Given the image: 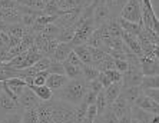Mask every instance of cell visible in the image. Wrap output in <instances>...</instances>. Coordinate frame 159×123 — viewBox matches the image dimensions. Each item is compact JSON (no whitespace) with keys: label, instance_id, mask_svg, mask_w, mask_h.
I'll list each match as a JSON object with an SVG mask.
<instances>
[{"label":"cell","instance_id":"22","mask_svg":"<svg viewBox=\"0 0 159 123\" xmlns=\"http://www.w3.org/2000/svg\"><path fill=\"white\" fill-rule=\"evenodd\" d=\"M119 23H120V27H122L123 32H128V33L133 34V36H138L141 33L142 29V23H133V22H128V20H123L119 17Z\"/></svg>","mask_w":159,"mask_h":123},{"label":"cell","instance_id":"31","mask_svg":"<svg viewBox=\"0 0 159 123\" xmlns=\"http://www.w3.org/2000/svg\"><path fill=\"white\" fill-rule=\"evenodd\" d=\"M89 50H90V56H92V66L93 67L96 66L100 60L106 56V52L102 50V49H99V47H92V46H89Z\"/></svg>","mask_w":159,"mask_h":123},{"label":"cell","instance_id":"20","mask_svg":"<svg viewBox=\"0 0 159 123\" xmlns=\"http://www.w3.org/2000/svg\"><path fill=\"white\" fill-rule=\"evenodd\" d=\"M102 2L107 6L112 17H119L120 10H122V7L125 6V3L128 2V0H102Z\"/></svg>","mask_w":159,"mask_h":123},{"label":"cell","instance_id":"50","mask_svg":"<svg viewBox=\"0 0 159 123\" xmlns=\"http://www.w3.org/2000/svg\"><path fill=\"white\" fill-rule=\"evenodd\" d=\"M92 123H102V120H100L99 116H96V117H95V119L92 120Z\"/></svg>","mask_w":159,"mask_h":123},{"label":"cell","instance_id":"16","mask_svg":"<svg viewBox=\"0 0 159 123\" xmlns=\"http://www.w3.org/2000/svg\"><path fill=\"white\" fill-rule=\"evenodd\" d=\"M30 89L34 92V94L37 96V99L40 102H46V100H50L53 97V92L49 89L46 85H42V86H34V85H30L27 86Z\"/></svg>","mask_w":159,"mask_h":123},{"label":"cell","instance_id":"43","mask_svg":"<svg viewBox=\"0 0 159 123\" xmlns=\"http://www.w3.org/2000/svg\"><path fill=\"white\" fill-rule=\"evenodd\" d=\"M128 67H129V63H128V60H123V59H115V69L120 73L128 70Z\"/></svg>","mask_w":159,"mask_h":123},{"label":"cell","instance_id":"11","mask_svg":"<svg viewBox=\"0 0 159 123\" xmlns=\"http://www.w3.org/2000/svg\"><path fill=\"white\" fill-rule=\"evenodd\" d=\"M72 50H73V46H72L70 42H67V43L59 42V45H57V47H56L55 53H53V56L50 57V59L62 63V62H65V59L69 56V53H70Z\"/></svg>","mask_w":159,"mask_h":123},{"label":"cell","instance_id":"42","mask_svg":"<svg viewBox=\"0 0 159 123\" xmlns=\"http://www.w3.org/2000/svg\"><path fill=\"white\" fill-rule=\"evenodd\" d=\"M142 93L145 94V96H148L149 99H152V100L155 102H159V89H145L142 90Z\"/></svg>","mask_w":159,"mask_h":123},{"label":"cell","instance_id":"9","mask_svg":"<svg viewBox=\"0 0 159 123\" xmlns=\"http://www.w3.org/2000/svg\"><path fill=\"white\" fill-rule=\"evenodd\" d=\"M16 110H19L17 102H15L13 99H10L7 94L4 93V92H2V93H0V116L16 112ZM19 112H20V110H19Z\"/></svg>","mask_w":159,"mask_h":123},{"label":"cell","instance_id":"39","mask_svg":"<svg viewBox=\"0 0 159 123\" xmlns=\"http://www.w3.org/2000/svg\"><path fill=\"white\" fill-rule=\"evenodd\" d=\"M62 63H67V64H73V66H83V63H82L80 60H79V57L75 55V52L72 50L70 53H69V56L65 59V62H62Z\"/></svg>","mask_w":159,"mask_h":123},{"label":"cell","instance_id":"48","mask_svg":"<svg viewBox=\"0 0 159 123\" xmlns=\"http://www.w3.org/2000/svg\"><path fill=\"white\" fill-rule=\"evenodd\" d=\"M151 3H152V6H153V10H155V13L158 11V3H159V0H151ZM158 15V13H156Z\"/></svg>","mask_w":159,"mask_h":123},{"label":"cell","instance_id":"36","mask_svg":"<svg viewBox=\"0 0 159 123\" xmlns=\"http://www.w3.org/2000/svg\"><path fill=\"white\" fill-rule=\"evenodd\" d=\"M50 62H52V59L50 57H46V56H43V57H40V59L37 60L36 63L33 64V67L36 69L37 72H42V70H46L49 67V64H50Z\"/></svg>","mask_w":159,"mask_h":123},{"label":"cell","instance_id":"25","mask_svg":"<svg viewBox=\"0 0 159 123\" xmlns=\"http://www.w3.org/2000/svg\"><path fill=\"white\" fill-rule=\"evenodd\" d=\"M98 76H99V70L96 67H93L92 64H83L82 66V79L83 80L90 82V80H95Z\"/></svg>","mask_w":159,"mask_h":123},{"label":"cell","instance_id":"33","mask_svg":"<svg viewBox=\"0 0 159 123\" xmlns=\"http://www.w3.org/2000/svg\"><path fill=\"white\" fill-rule=\"evenodd\" d=\"M100 117V120H102V123H118V116L115 115V113L111 110V108L107 106L106 109H105L103 112L100 113V115H98Z\"/></svg>","mask_w":159,"mask_h":123},{"label":"cell","instance_id":"27","mask_svg":"<svg viewBox=\"0 0 159 123\" xmlns=\"http://www.w3.org/2000/svg\"><path fill=\"white\" fill-rule=\"evenodd\" d=\"M75 30H76V27H75V26L63 27V29H60V33L57 34L56 40H57V42H63V43L72 42V39H73V36H75Z\"/></svg>","mask_w":159,"mask_h":123},{"label":"cell","instance_id":"21","mask_svg":"<svg viewBox=\"0 0 159 123\" xmlns=\"http://www.w3.org/2000/svg\"><path fill=\"white\" fill-rule=\"evenodd\" d=\"M130 116H132L135 120H138L139 123H149L151 122L152 115L148 113L143 109H139L136 106H130Z\"/></svg>","mask_w":159,"mask_h":123},{"label":"cell","instance_id":"4","mask_svg":"<svg viewBox=\"0 0 159 123\" xmlns=\"http://www.w3.org/2000/svg\"><path fill=\"white\" fill-rule=\"evenodd\" d=\"M142 70H141V63L139 64H132L129 63L128 70L122 73V80L120 85L122 87H129V86H139L142 82Z\"/></svg>","mask_w":159,"mask_h":123},{"label":"cell","instance_id":"17","mask_svg":"<svg viewBox=\"0 0 159 123\" xmlns=\"http://www.w3.org/2000/svg\"><path fill=\"white\" fill-rule=\"evenodd\" d=\"M75 55L79 57L83 64H92V56H90V50H89L88 45H79L73 47Z\"/></svg>","mask_w":159,"mask_h":123},{"label":"cell","instance_id":"6","mask_svg":"<svg viewBox=\"0 0 159 123\" xmlns=\"http://www.w3.org/2000/svg\"><path fill=\"white\" fill-rule=\"evenodd\" d=\"M111 19H112V15L109 11V9H107V6L102 0H99L96 3V6H95V9H93V15H92V20L95 27H99L100 24L107 23Z\"/></svg>","mask_w":159,"mask_h":123},{"label":"cell","instance_id":"2","mask_svg":"<svg viewBox=\"0 0 159 123\" xmlns=\"http://www.w3.org/2000/svg\"><path fill=\"white\" fill-rule=\"evenodd\" d=\"M75 106L52 97V119L50 123H78L73 113Z\"/></svg>","mask_w":159,"mask_h":123},{"label":"cell","instance_id":"26","mask_svg":"<svg viewBox=\"0 0 159 123\" xmlns=\"http://www.w3.org/2000/svg\"><path fill=\"white\" fill-rule=\"evenodd\" d=\"M65 69V76L67 79H82V66H73V64L63 63Z\"/></svg>","mask_w":159,"mask_h":123},{"label":"cell","instance_id":"23","mask_svg":"<svg viewBox=\"0 0 159 123\" xmlns=\"http://www.w3.org/2000/svg\"><path fill=\"white\" fill-rule=\"evenodd\" d=\"M107 26V32L112 37H120L122 36V27H120V23H119V17H112L109 22L106 23Z\"/></svg>","mask_w":159,"mask_h":123},{"label":"cell","instance_id":"28","mask_svg":"<svg viewBox=\"0 0 159 123\" xmlns=\"http://www.w3.org/2000/svg\"><path fill=\"white\" fill-rule=\"evenodd\" d=\"M141 89H159V77L158 76H143L141 82Z\"/></svg>","mask_w":159,"mask_h":123},{"label":"cell","instance_id":"1","mask_svg":"<svg viewBox=\"0 0 159 123\" xmlns=\"http://www.w3.org/2000/svg\"><path fill=\"white\" fill-rule=\"evenodd\" d=\"M86 90H88V82L86 80H83V79H72L70 80L69 79L63 87L53 92V97L76 106L83 100Z\"/></svg>","mask_w":159,"mask_h":123},{"label":"cell","instance_id":"38","mask_svg":"<svg viewBox=\"0 0 159 123\" xmlns=\"http://www.w3.org/2000/svg\"><path fill=\"white\" fill-rule=\"evenodd\" d=\"M49 73L46 70H42V72H37V75L33 77V83L32 85L34 86H42L46 83V79H48Z\"/></svg>","mask_w":159,"mask_h":123},{"label":"cell","instance_id":"19","mask_svg":"<svg viewBox=\"0 0 159 123\" xmlns=\"http://www.w3.org/2000/svg\"><path fill=\"white\" fill-rule=\"evenodd\" d=\"M120 90H122V85H120V82L111 83V85L107 86V87H105L103 92H105V96H106L107 103L111 104L112 102L115 100L116 97L119 96V93H120Z\"/></svg>","mask_w":159,"mask_h":123},{"label":"cell","instance_id":"35","mask_svg":"<svg viewBox=\"0 0 159 123\" xmlns=\"http://www.w3.org/2000/svg\"><path fill=\"white\" fill-rule=\"evenodd\" d=\"M46 72H48L49 75H65V69H63V63L52 60V62H50V64H49V67L46 69Z\"/></svg>","mask_w":159,"mask_h":123},{"label":"cell","instance_id":"3","mask_svg":"<svg viewBox=\"0 0 159 123\" xmlns=\"http://www.w3.org/2000/svg\"><path fill=\"white\" fill-rule=\"evenodd\" d=\"M142 0H128L120 10L119 17L128 22L142 23Z\"/></svg>","mask_w":159,"mask_h":123},{"label":"cell","instance_id":"8","mask_svg":"<svg viewBox=\"0 0 159 123\" xmlns=\"http://www.w3.org/2000/svg\"><path fill=\"white\" fill-rule=\"evenodd\" d=\"M133 106H136V108H139V109H143V110H146V112L151 113V115H159V103L155 100H152V99H149V97L145 96L143 93L139 94V97L135 100Z\"/></svg>","mask_w":159,"mask_h":123},{"label":"cell","instance_id":"10","mask_svg":"<svg viewBox=\"0 0 159 123\" xmlns=\"http://www.w3.org/2000/svg\"><path fill=\"white\" fill-rule=\"evenodd\" d=\"M36 109L37 113H39V123H50V119H52V99L46 102H40Z\"/></svg>","mask_w":159,"mask_h":123},{"label":"cell","instance_id":"30","mask_svg":"<svg viewBox=\"0 0 159 123\" xmlns=\"http://www.w3.org/2000/svg\"><path fill=\"white\" fill-rule=\"evenodd\" d=\"M0 123H22V112H11L4 116H0Z\"/></svg>","mask_w":159,"mask_h":123},{"label":"cell","instance_id":"51","mask_svg":"<svg viewBox=\"0 0 159 123\" xmlns=\"http://www.w3.org/2000/svg\"><path fill=\"white\" fill-rule=\"evenodd\" d=\"M79 123H92V120H90V119H88V117H85V119L82 120V122H79Z\"/></svg>","mask_w":159,"mask_h":123},{"label":"cell","instance_id":"24","mask_svg":"<svg viewBox=\"0 0 159 123\" xmlns=\"http://www.w3.org/2000/svg\"><path fill=\"white\" fill-rule=\"evenodd\" d=\"M26 29L27 27H25L22 23H11V24H7L6 33H7L9 36H15V37L22 39L23 34L26 33Z\"/></svg>","mask_w":159,"mask_h":123},{"label":"cell","instance_id":"41","mask_svg":"<svg viewBox=\"0 0 159 123\" xmlns=\"http://www.w3.org/2000/svg\"><path fill=\"white\" fill-rule=\"evenodd\" d=\"M95 100H96V93L93 92V90H86L85 96H83V103H86L89 106V104H95Z\"/></svg>","mask_w":159,"mask_h":123},{"label":"cell","instance_id":"5","mask_svg":"<svg viewBox=\"0 0 159 123\" xmlns=\"http://www.w3.org/2000/svg\"><path fill=\"white\" fill-rule=\"evenodd\" d=\"M40 103V100L37 99V96L34 94V92L30 87H25L22 93L17 96V108L20 112L27 110V109H33L37 108V104Z\"/></svg>","mask_w":159,"mask_h":123},{"label":"cell","instance_id":"15","mask_svg":"<svg viewBox=\"0 0 159 123\" xmlns=\"http://www.w3.org/2000/svg\"><path fill=\"white\" fill-rule=\"evenodd\" d=\"M22 15L17 11V9H2L0 7V19L6 22L7 24L11 23H20Z\"/></svg>","mask_w":159,"mask_h":123},{"label":"cell","instance_id":"40","mask_svg":"<svg viewBox=\"0 0 159 123\" xmlns=\"http://www.w3.org/2000/svg\"><path fill=\"white\" fill-rule=\"evenodd\" d=\"M88 89L89 90H93L95 93H99V92H102L103 90V86H102V83L99 82V79H95V80H90V82H88Z\"/></svg>","mask_w":159,"mask_h":123},{"label":"cell","instance_id":"12","mask_svg":"<svg viewBox=\"0 0 159 123\" xmlns=\"http://www.w3.org/2000/svg\"><path fill=\"white\" fill-rule=\"evenodd\" d=\"M109 108H111V110L115 113L118 117H120L122 115H125V113L130 112V106L128 104V102H126L125 99L120 96V93H119V96L116 97L115 100H113L111 104H109Z\"/></svg>","mask_w":159,"mask_h":123},{"label":"cell","instance_id":"52","mask_svg":"<svg viewBox=\"0 0 159 123\" xmlns=\"http://www.w3.org/2000/svg\"><path fill=\"white\" fill-rule=\"evenodd\" d=\"M3 92V82H0V93Z\"/></svg>","mask_w":159,"mask_h":123},{"label":"cell","instance_id":"45","mask_svg":"<svg viewBox=\"0 0 159 123\" xmlns=\"http://www.w3.org/2000/svg\"><path fill=\"white\" fill-rule=\"evenodd\" d=\"M98 116V110H96V106L95 104H89L88 109H86V116L85 117H88V119L93 120L95 117Z\"/></svg>","mask_w":159,"mask_h":123},{"label":"cell","instance_id":"18","mask_svg":"<svg viewBox=\"0 0 159 123\" xmlns=\"http://www.w3.org/2000/svg\"><path fill=\"white\" fill-rule=\"evenodd\" d=\"M3 82L6 83V86H7L16 96H19V94L25 90V87L27 86L26 82L20 77H11V79H7V80H3Z\"/></svg>","mask_w":159,"mask_h":123},{"label":"cell","instance_id":"44","mask_svg":"<svg viewBox=\"0 0 159 123\" xmlns=\"http://www.w3.org/2000/svg\"><path fill=\"white\" fill-rule=\"evenodd\" d=\"M16 0H0V7L2 9H16L17 7Z\"/></svg>","mask_w":159,"mask_h":123},{"label":"cell","instance_id":"34","mask_svg":"<svg viewBox=\"0 0 159 123\" xmlns=\"http://www.w3.org/2000/svg\"><path fill=\"white\" fill-rule=\"evenodd\" d=\"M86 109H88V104L83 103V102H80L79 104H76L73 109V113H75V119H76V122H82V120L85 119L86 116Z\"/></svg>","mask_w":159,"mask_h":123},{"label":"cell","instance_id":"13","mask_svg":"<svg viewBox=\"0 0 159 123\" xmlns=\"http://www.w3.org/2000/svg\"><path fill=\"white\" fill-rule=\"evenodd\" d=\"M141 93H142L141 86H129V87H122V90H120V96L128 102L129 106H133L135 100L139 97Z\"/></svg>","mask_w":159,"mask_h":123},{"label":"cell","instance_id":"7","mask_svg":"<svg viewBox=\"0 0 159 123\" xmlns=\"http://www.w3.org/2000/svg\"><path fill=\"white\" fill-rule=\"evenodd\" d=\"M141 70L143 76H158L159 73V59H153L149 56H139Z\"/></svg>","mask_w":159,"mask_h":123},{"label":"cell","instance_id":"29","mask_svg":"<svg viewBox=\"0 0 159 123\" xmlns=\"http://www.w3.org/2000/svg\"><path fill=\"white\" fill-rule=\"evenodd\" d=\"M22 123H39V113L37 109H27L22 112Z\"/></svg>","mask_w":159,"mask_h":123},{"label":"cell","instance_id":"37","mask_svg":"<svg viewBox=\"0 0 159 123\" xmlns=\"http://www.w3.org/2000/svg\"><path fill=\"white\" fill-rule=\"evenodd\" d=\"M103 73L109 77V80H111L112 83H118L122 80V73L118 72L116 69H111V70H106V72H103Z\"/></svg>","mask_w":159,"mask_h":123},{"label":"cell","instance_id":"49","mask_svg":"<svg viewBox=\"0 0 159 123\" xmlns=\"http://www.w3.org/2000/svg\"><path fill=\"white\" fill-rule=\"evenodd\" d=\"M149 123H159V116L158 115H152L151 122H149Z\"/></svg>","mask_w":159,"mask_h":123},{"label":"cell","instance_id":"47","mask_svg":"<svg viewBox=\"0 0 159 123\" xmlns=\"http://www.w3.org/2000/svg\"><path fill=\"white\" fill-rule=\"evenodd\" d=\"M132 122V116H130V112L122 115L120 117H118V123H130Z\"/></svg>","mask_w":159,"mask_h":123},{"label":"cell","instance_id":"14","mask_svg":"<svg viewBox=\"0 0 159 123\" xmlns=\"http://www.w3.org/2000/svg\"><path fill=\"white\" fill-rule=\"evenodd\" d=\"M67 80H69V79L65 75H49L44 85L48 86L52 92H56V90H59L60 87H63V86L66 85Z\"/></svg>","mask_w":159,"mask_h":123},{"label":"cell","instance_id":"46","mask_svg":"<svg viewBox=\"0 0 159 123\" xmlns=\"http://www.w3.org/2000/svg\"><path fill=\"white\" fill-rule=\"evenodd\" d=\"M98 79H99V82L102 83V86H103V89L105 87H107V86L111 85V80H109V77H107L106 75H105L103 72H99V76H98Z\"/></svg>","mask_w":159,"mask_h":123},{"label":"cell","instance_id":"32","mask_svg":"<svg viewBox=\"0 0 159 123\" xmlns=\"http://www.w3.org/2000/svg\"><path fill=\"white\" fill-rule=\"evenodd\" d=\"M95 106H96L98 115H100V113L103 112L105 109H106L107 106H109V103H107V100H106V96H105V92H103V90H102V92H99V93L96 94Z\"/></svg>","mask_w":159,"mask_h":123}]
</instances>
